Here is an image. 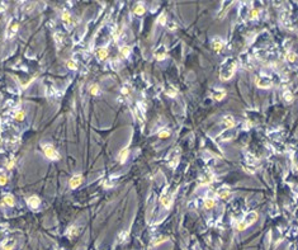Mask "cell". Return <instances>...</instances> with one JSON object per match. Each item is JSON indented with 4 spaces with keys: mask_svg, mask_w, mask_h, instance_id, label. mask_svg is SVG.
Instances as JSON below:
<instances>
[{
    "mask_svg": "<svg viewBox=\"0 0 298 250\" xmlns=\"http://www.w3.org/2000/svg\"><path fill=\"white\" fill-rule=\"evenodd\" d=\"M236 70V60L234 59H227L221 65L220 69V78L222 80H228L234 76Z\"/></svg>",
    "mask_w": 298,
    "mask_h": 250,
    "instance_id": "1",
    "label": "cell"
},
{
    "mask_svg": "<svg viewBox=\"0 0 298 250\" xmlns=\"http://www.w3.org/2000/svg\"><path fill=\"white\" fill-rule=\"evenodd\" d=\"M258 212H255V211H251V212H249L247 215L244 217V220H241L239 223H237V226H236V229L239 230V231H242V230H245L246 227H249L250 225H253L254 222H256V220H258Z\"/></svg>",
    "mask_w": 298,
    "mask_h": 250,
    "instance_id": "2",
    "label": "cell"
},
{
    "mask_svg": "<svg viewBox=\"0 0 298 250\" xmlns=\"http://www.w3.org/2000/svg\"><path fill=\"white\" fill-rule=\"evenodd\" d=\"M42 150H43L46 157H48V159H51V160H60L61 159V155L56 151V149H55L52 145H48V144L42 145Z\"/></svg>",
    "mask_w": 298,
    "mask_h": 250,
    "instance_id": "3",
    "label": "cell"
},
{
    "mask_svg": "<svg viewBox=\"0 0 298 250\" xmlns=\"http://www.w3.org/2000/svg\"><path fill=\"white\" fill-rule=\"evenodd\" d=\"M255 84H256L258 88H261V89H269L271 87V79L269 76H265V75H261V76H258L255 79Z\"/></svg>",
    "mask_w": 298,
    "mask_h": 250,
    "instance_id": "4",
    "label": "cell"
},
{
    "mask_svg": "<svg viewBox=\"0 0 298 250\" xmlns=\"http://www.w3.org/2000/svg\"><path fill=\"white\" fill-rule=\"evenodd\" d=\"M160 202L165 208H170L173 204V196L170 193H168V191H165L160 196Z\"/></svg>",
    "mask_w": 298,
    "mask_h": 250,
    "instance_id": "5",
    "label": "cell"
},
{
    "mask_svg": "<svg viewBox=\"0 0 298 250\" xmlns=\"http://www.w3.org/2000/svg\"><path fill=\"white\" fill-rule=\"evenodd\" d=\"M235 135H236V131H235V128H227L226 131L222 132L221 135H220V138L222 140V141H227V140L232 138Z\"/></svg>",
    "mask_w": 298,
    "mask_h": 250,
    "instance_id": "6",
    "label": "cell"
},
{
    "mask_svg": "<svg viewBox=\"0 0 298 250\" xmlns=\"http://www.w3.org/2000/svg\"><path fill=\"white\" fill-rule=\"evenodd\" d=\"M81 183H83V175H74L70 179V188L75 189V188H77Z\"/></svg>",
    "mask_w": 298,
    "mask_h": 250,
    "instance_id": "7",
    "label": "cell"
},
{
    "mask_svg": "<svg viewBox=\"0 0 298 250\" xmlns=\"http://www.w3.org/2000/svg\"><path fill=\"white\" fill-rule=\"evenodd\" d=\"M222 123L227 127V128H234L236 122L234 119V117H231V116H224L223 119H222Z\"/></svg>",
    "mask_w": 298,
    "mask_h": 250,
    "instance_id": "8",
    "label": "cell"
},
{
    "mask_svg": "<svg viewBox=\"0 0 298 250\" xmlns=\"http://www.w3.org/2000/svg\"><path fill=\"white\" fill-rule=\"evenodd\" d=\"M27 203L31 206L32 208H37V207L41 204V201H39V198L37 196H32V197H29L27 199Z\"/></svg>",
    "mask_w": 298,
    "mask_h": 250,
    "instance_id": "9",
    "label": "cell"
},
{
    "mask_svg": "<svg viewBox=\"0 0 298 250\" xmlns=\"http://www.w3.org/2000/svg\"><path fill=\"white\" fill-rule=\"evenodd\" d=\"M128 155H130V150H128V147L122 149V150L119 151V155H118L119 161H121V163H124V161L127 160V157H128Z\"/></svg>",
    "mask_w": 298,
    "mask_h": 250,
    "instance_id": "10",
    "label": "cell"
},
{
    "mask_svg": "<svg viewBox=\"0 0 298 250\" xmlns=\"http://www.w3.org/2000/svg\"><path fill=\"white\" fill-rule=\"evenodd\" d=\"M212 47H213V50L216 52H221L223 50V47H224V43L221 40H215L213 43H212Z\"/></svg>",
    "mask_w": 298,
    "mask_h": 250,
    "instance_id": "11",
    "label": "cell"
},
{
    "mask_svg": "<svg viewBox=\"0 0 298 250\" xmlns=\"http://www.w3.org/2000/svg\"><path fill=\"white\" fill-rule=\"evenodd\" d=\"M96 56H98V59H100V60H107V57H108V50H107V48H104V47L98 48V50H96Z\"/></svg>",
    "mask_w": 298,
    "mask_h": 250,
    "instance_id": "12",
    "label": "cell"
},
{
    "mask_svg": "<svg viewBox=\"0 0 298 250\" xmlns=\"http://www.w3.org/2000/svg\"><path fill=\"white\" fill-rule=\"evenodd\" d=\"M224 97H226V90H223V89H217V90H215L213 98H215L216 100H222Z\"/></svg>",
    "mask_w": 298,
    "mask_h": 250,
    "instance_id": "13",
    "label": "cell"
},
{
    "mask_svg": "<svg viewBox=\"0 0 298 250\" xmlns=\"http://www.w3.org/2000/svg\"><path fill=\"white\" fill-rule=\"evenodd\" d=\"M155 59L159 60V61H162L166 59V51L164 50V48H161V50H157L155 52Z\"/></svg>",
    "mask_w": 298,
    "mask_h": 250,
    "instance_id": "14",
    "label": "cell"
},
{
    "mask_svg": "<svg viewBox=\"0 0 298 250\" xmlns=\"http://www.w3.org/2000/svg\"><path fill=\"white\" fill-rule=\"evenodd\" d=\"M218 197H221V199H228L230 197H231V192L228 191V189H221V191H218Z\"/></svg>",
    "mask_w": 298,
    "mask_h": 250,
    "instance_id": "15",
    "label": "cell"
},
{
    "mask_svg": "<svg viewBox=\"0 0 298 250\" xmlns=\"http://www.w3.org/2000/svg\"><path fill=\"white\" fill-rule=\"evenodd\" d=\"M3 202L7 204V206H9V207H11V206H14V197L11 196V194H7V196H4V198H3Z\"/></svg>",
    "mask_w": 298,
    "mask_h": 250,
    "instance_id": "16",
    "label": "cell"
},
{
    "mask_svg": "<svg viewBox=\"0 0 298 250\" xmlns=\"http://www.w3.org/2000/svg\"><path fill=\"white\" fill-rule=\"evenodd\" d=\"M61 19H62V22L65 23V24H69V23H71V15H70V13L67 10H64L62 11V14H61Z\"/></svg>",
    "mask_w": 298,
    "mask_h": 250,
    "instance_id": "17",
    "label": "cell"
},
{
    "mask_svg": "<svg viewBox=\"0 0 298 250\" xmlns=\"http://www.w3.org/2000/svg\"><path fill=\"white\" fill-rule=\"evenodd\" d=\"M215 204H216V202H215L213 198H207V199H204V207H205L207 210L213 208Z\"/></svg>",
    "mask_w": 298,
    "mask_h": 250,
    "instance_id": "18",
    "label": "cell"
},
{
    "mask_svg": "<svg viewBox=\"0 0 298 250\" xmlns=\"http://www.w3.org/2000/svg\"><path fill=\"white\" fill-rule=\"evenodd\" d=\"M145 11H146V9H145V7L142 4L137 5V7H135V9H133V13H135L136 15H142V14H145Z\"/></svg>",
    "mask_w": 298,
    "mask_h": 250,
    "instance_id": "19",
    "label": "cell"
},
{
    "mask_svg": "<svg viewBox=\"0 0 298 250\" xmlns=\"http://www.w3.org/2000/svg\"><path fill=\"white\" fill-rule=\"evenodd\" d=\"M283 98H284V100L287 102V103H290V102H293V94H292V91H289V90H285L284 93H283Z\"/></svg>",
    "mask_w": 298,
    "mask_h": 250,
    "instance_id": "20",
    "label": "cell"
},
{
    "mask_svg": "<svg viewBox=\"0 0 298 250\" xmlns=\"http://www.w3.org/2000/svg\"><path fill=\"white\" fill-rule=\"evenodd\" d=\"M77 234H79V229L76 226H71L69 229V231H67V236L69 237H75Z\"/></svg>",
    "mask_w": 298,
    "mask_h": 250,
    "instance_id": "21",
    "label": "cell"
},
{
    "mask_svg": "<svg viewBox=\"0 0 298 250\" xmlns=\"http://www.w3.org/2000/svg\"><path fill=\"white\" fill-rule=\"evenodd\" d=\"M259 14H260V10L258 8H254V9L250 10V14L249 15H250V19H258Z\"/></svg>",
    "mask_w": 298,
    "mask_h": 250,
    "instance_id": "22",
    "label": "cell"
},
{
    "mask_svg": "<svg viewBox=\"0 0 298 250\" xmlns=\"http://www.w3.org/2000/svg\"><path fill=\"white\" fill-rule=\"evenodd\" d=\"M24 117H26V114H24L23 111H17V112L14 113V119H15V121H23Z\"/></svg>",
    "mask_w": 298,
    "mask_h": 250,
    "instance_id": "23",
    "label": "cell"
},
{
    "mask_svg": "<svg viewBox=\"0 0 298 250\" xmlns=\"http://www.w3.org/2000/svg\"><path fill=\"white\" fill-rule=\"evenodd\" d=\"M130 52H131V48H130V46H123V47H122V50H121V55H122L123 57L130 56Z\"/></svg>",
    "mask_w": 298,
    "mask_h": 250,
    "instance_id": "24",
    "label": "cell"
},
{
    "mask_svg": "<svg viewBox=\"0 0 298 250\" xmlns=\"http://www.w3.org/2000/svg\"><path fill=\"white\" fill-rule=\"evenodd\" d=\"M99 91H100L99 90V87L96 84H93L92 87H90V94H92V95H98Z\"/></svg>",
    "mask_w": 298,
    "mask_h": 250,
    "instance_id": "25",
    "label": "cell"
},
{
    "mask_svg": "<svg viewBox=\"0 0 298 250\" xmlns=\"http://www.w3.org/2000/svg\"><path fill=\"white\" fill-rule=\"evenodd\" d=\"M211 182H212V174H207L205 176L202 178V180H200V184H208Z\"/></svg>",
    "mask_w": 298,
    "mask_h": 250,
    "instance_id": "26",
    "label": "cell"
},
{
    "mask_svg": "<svg viewBox=\"0 0 298 250\" xmlns=\"http://www.w3.org/2000/svg\"><path fill=\"white\" fill-rule=\"evenodd\" d=\"M66 66H67L70 70H76V64H75V61H72V60L66 61Z\"/></svg>",
    "mask_w": 298,
    "mask_h": 250,
    "instance_id": "27",
    "label": "cell"
},
{
    "mask_svg": "<svg viewBox=\"0 0 298 250\" xmlns=\"http://www.w3.org/2000/svg\"><path fill=\"white\" fill-rule=\"evenodd\" d=\"M285 57H287V61H289V62H294V61H296V53L294 52H288L287 53V56H285Z\"/></svg>",
    "mask_w": 298,
    "mask_h": 250,
    "instance_id": "28",
    "label": "cell"
},
{
    "mask_svg": "<svg viewBox=\"0 0 298 250\" xmlns=\"http://www.w3.org/2000/svg\"><path fill=\"white\" fill-rule=\"evenodd\" d=\"M166 94H168L169 97H175L176 94H178V90H176L174 87H170V89L166 90Z\"/></svg>",
    "mask_w": 298,
    "mask_h": 250,
    "instance_id": "29",
    "label": "cell"
},
{
    "mask_svg": "<svg viewBox=\"0 0 298 250\" xmlns=\"http://www.w3.org/2000/svg\"><path fill=\"white\" fill-rule=\"evenodd\" d=\"M13 246H14V241L10 240L9 242H5V244H4V245H3V249H4V250H11V249H13Z\"/></svg>",
    "mask_w": 298,
    "mask_h": 250,
    "instance_id": "30",
    "label": "cell"
},
{
    "mask_svg": "<svg viewBox=\"0 0 298 250\" xmlns=\"http://www.w3.org/2000/svg\"><path fill=\"white\" fill-rule=\"evenodd\" d=\"M169 136H170V131L164 130V131H160V132H159V137H160V138H168Z\"/></svg>",
    "mask_w": 298,
    "mask_h": 250,
    "instance_id": "31",
    "label": "cell"
},
{
    "mask_svg": "<svg viewBox=\"0 0 298 250\" xmlns=\"http://www.w3.org/2000/svg\"><path fill=\"white\" fill-rule=\"evenodd\" d=\"M157 23H160V24H166V15H165V13H162L160 17H159V19H157Z\"/></svg>",
    "mask_w": 298,
    "mask_h": 250,
    "instance_id": "32",
    "label": "cell"
},
{
    "mask_svg": "<svg viewBox=\"0 0 298 250\" xmlns=\"http://www.w3.org/2000/svg\"><path fill=\"white\" fill-rule=\"evenodd\" d=\"M7 183H8V176L2 174V175H0V185H5Z\"/></svg>",
    "mask_w": 298,
    "mask_h": 250,
    "instance_id": "33",
    "label": "cell"
},
{
    "mask_svg": "<svg viewBox=\"0 0 298 250\" xmlns=\"http://www.w3.org/2000/svg\"><path fill=\"white\" fill-rule=\"evenodd\" d=\"M13 166H14V159H10V161L7 163V168H8V169H11Z\"/></svg>",
    "mask_w": 298,
    "mask_h": 250,
    "instance_id": "34",
    "label": "cell"
},
{
    "mask_svg": "<svg viewBox=\"0 0 298 250\" xmlns=\"http://www.w3.org/2000/svg\"><path fill=\"white\" fill-rule=\"evenodd\" d=\"M18 29H19V24H18V23H14L13 26H11V30H13V32H17Z\"/></svg>",
    "mask_w": 298,
    "mask_h": 250,
    "instance_id": "35",
    "label": "cell"
},
{
    "mask_svg": "<svg viewBox=\"0 0 298 250\" xmlns=\"http://www.w3.org/2000/svg\"><path fill=\"white\" fill-rule=\"evenodd\" d=\"M166 239L168 237H161V239H159L156 242H155V245H157V244H160V242H164V241H166Z\"/></svg>",
    "mask_w": 298,
    "mask_h": 250,
    "instance_id": "36",
    "label": "cell"
},
{
    "mask_svg": "<svg viewBox=\"0 0 298 250\" xmlns=\"http://www.w3.org/2000/svg\"><path fill=\"white\" fill-rule=\"evenodd\" d=\"M122 93H123V94H128V89H127V88L122 89Z\"/></svg>",
    "mask_w": 298,
    "mask_h": 250,
    "instance_id": "37",
    "label": "cell"
}]
</instances>
